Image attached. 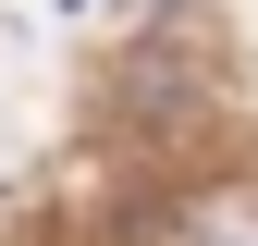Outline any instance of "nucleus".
<instances>
[{
  "instance_id": "1",
  "label": "nucleus",
  "mask_w": 258,
  "mask_h": 246,
  "mask_svg": "<svg viewBox=\"0 0 258 246\" xmlns=\"http://www.w3.org/2000/svg\"><path fill=\"white\" fill-rule=\"evenodd\" d=\"M172 246H258V184H209L172 222Z\"/></svg>"
},
{
  "instance_id": "2",
  "label": "nucleus",
  "mask_w": 258,
  "mask_h": 246,
  "mask_svg": "<svg viewBox=\"0 0 258 246\" xmlns=\"http://www.w3.org/2000/svg\"><path fill=\"white\" fill-rule=\"evenodd\" d=\"M74 13H86V0H74Z\"/></svg>"
}]
</instances>
